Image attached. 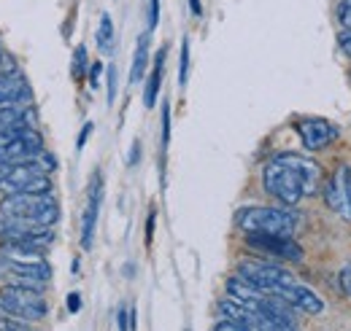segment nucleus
<instances>
[{
	"label": "nucleus",
	"instance_id": "obj_1",
	"mask_svg": "<svg viewBox=\"0 0 351 331\" xmlns=\"http://www.w3.org/2000/svg\"><path fill=\"white\" fill-rule=\"evenodd\" d=\"M263 186L276 202L295 207L306 197L319 194L322 167L303 154H278L265 165Z\"/></svg>",
	"mask_w": 351,
	"mask_h": 331
},
{
	"label": "nucleus",
	"instance_id": "obj_2",
	"mask_svg": "<svg viewBox=\"0 0 351 331\" xmlns=\"http://www.w3.org/2000/svg\"><path fill=\"white\" fill-rule=\"evenodd\" d=\"M235 224L241 232L246 235H281V237H292L298 232L300 215L289 205L281 207H241L235 215Z\"/></svg>",
	"mask_w": 351,
	"mask_h": 331
},
{
	"label": "nucleus",
	"instance_id": "obj_3",
	"mask_svg": "<svg viewBox=\"0 0 351 331\" xmlns=\"http://www.w3.org/2000/svg\"><path fill=\"white\" fill-rule=\"evenodd\" d=\"M0 213L14 218H27L41 226H54L60 218V202L51 194L19 191V194H5V200L0 202Z\"/></svg>",
	"mask_w": 351,
	"mask_h": 331
},
{
	"label": "nucleus",
	"instance_id": "obj_4",
	"mask_svg": "<svg viewBox=\"0 0 351 331\" xmlns=\"http://www.w3.org/2000/svg\"><path fill=\"white\" fill-rule=\"evenodd\" d=\"M0 304L5 307L8 315L22 318V321H41L46 315V302L41 289L25 286V283H11L0 291Z\"/></svg>",
	"mask_w": 351,
	"mask_h": 331
},
{
	"label": "nucleus",
	"instance_id": "obj_5",
	"mask_svg": "<svg viewBox=\"0 0 351 331\" xmlns=\"http://www.w3.org/2000/svg\"><path fill=\"white\" fill-rule=\"evenodd\" d=\"M51 178L44 172L36 162H19L11 165L8 172L0 181V191L3 194H19V191H30V194H51Z\"/></svg>",
	"mask_w": 351,
	"mask_h": 331
},
{
	"label": "nucleus",
	"instance_id": "obj_6",
	"mask_svg": "<svg viewBox=\"0 0 351 331\" xmlns=\"http://www.w3.org/2000/svg\"><path fill=\"white\" fill-rule=\"evenodd\" d=\"M238 275L243 280H249L252 286L267 293H281L289 283H295V275H289L284 267H276L273 261H263V259H249L238 264Z\"/></svg>",
	"mask_w": 351,
	"mask_h": 331
},
{
	"label": "nucleus",
	"instance_id": "obj_7",
	"mask_svg": "<svg viewBox=\"0 0 351 331\" xmlns=\"http://www.w3.org/2000/svg\"><path fill=\"white\" fill-rule=\"evenodd\" d=\"M295 129L308 151H322L330 143H335L341 135L338 124H332L330 119H322V116H303L295 122Z\"/></svg>",
	"mask_w": 351,
	"mask_h": 331
},
{
	"label": "nucleus",
	"instance_id": "obj_8",
	"mask_svg": "<svg viewBox=\"0 0 351 331\" xmlns=\"http://www.w3.org/2000/svg\"><path fill=\"white\" fill-rule=\"evenodd\" d=\"M246 246L254 248L263 256L284 259V261H303V248L292 237L281 235H246Z\"/></svg>",
	"mask_w": 351,
	"mask_h": 331
},
{
	"label": "nucleus",
	"instance_id": "obj_9",
	"mask_svg": "<svg viewBox=\"0 0 351 331\" xmlns=\"http://www.w3.org/2000/svg\"><path fill=\"white\" fill-rule=\"evenodd\" d=\"M100 202H103V178L100 172L92 175L89 181V200L84 207V218H82V248L89 250L95 243V226H97V213H100Z\"/></svg>",
	"mask_w": 351,
	"mask_h": 331
},
{
	"label": "nucleus",
	"instance_id": "obj_10",
	"mask_svg": "<svg viewBox=\"0 0 351 331\" xmlns=\"http://www.w3.org/2000/svg\"><path fill=\"white\" fill-rule=\"evenodd\" d=\"M276 296H281V299H287L292 307H298L300 313H308V315H319L322 310H324V302L313 293V291L303 286V283H289L287 289H281V293H276Z\"/></svg>",
	"mask_w": 351,
	"mask_h": 331
},
{
	"label": "nucleus",
	"instance_id": "obj_11",
	"mask_svg": "<svg viewBox=\"0 0 351 331\" xmlns=\"http://www.w3.org/2000/svg\"><path fill=\"white\" fill-rule=\"evenodd\" d=\"M324 202L330 205L332 213L343 215L351 221V205H349V197H346V186H343V175H341V165L335 167V172L327 178L324 183Z\"/></svg>",
	"mask_w": 351,
	"mask_h": 331
},
{
	"label": "nucleus",
	"instance_id": "obj_12",
	"mask_svg": "<svg viewBox=\"0 0 351 331\" xmlns=\"http://www.w3.org/2000/svg\"><path fill=\"white\" fill-rule=\"evenodd\" d=\"M0 103H25V105L33 103L30 86L19 73H3L0 76Z\"/></svg>",
	"mask_w": 351,
	"mask_h": 331
},
{
	"label": "nucleus",
	"instance_id": "obj_13",
	"mask_svg": "<svg viewBox=\"0 0 351 331\" xmlns=\"http://www.w3.org/2000/svg\"><path fill=\"white\" fill-rule=\"evenodd\" d=\"M165 54H168V49L162 46L160 54L154 57V70H152V76H149V81H146V92H143V103H146V108H154V103H157L160 86H162V70H165Z\"/></svg>",
	"mask_w": 351,
	"mask_h": 331
},
{
	"label": "nucleus",
	"instance_id": "obj_14",
	"mask_svg": "<svg viewBox=\"0 0 351 331\" xmlns=\"http://www.w3.org/2000/svg\"><path fill=\"white\" fill-rule=\"evenodd\" d=\"M149 36L152 33H143L138 36L135 43V57H132V70H130V83H138L146 73V65H149Z\"/></svg>",
	"mask_w": 351,
	"mask_h": 331
},
{
	"label": "nucleus",
	"instance_id": "obj_15",
	"mask_svg": "<svg viewBox=\"0 0 351 331\" xmlns=\"http://www.w3.org/2000/svg\"><path fill=\"white\" fill-rule=\"evenodd\" d=\"M97 46L103 54H111L114 51V22L108 14L100 16V27H97Z\"/></svg>",
	"mask_w": 351,
	"mask_h": 331
},
{
	"label": "nucleus",
	"instance_id": "obj_16",
	"mask_svg": "<svg viewBox=\"0 0 351 331\" xmlns=\"http://www.w3.org/2000/svg\"><path fill=\"white\" fill-rule=\"evenodd\" d=\"M84 70H87V46H76V54H73V79L82 81L84 79Z\"/></svg>",
	"mask_w": 351,
	"mask_h": 331
},
{
	"label": "nucleus",
	"instance_id": "obj_17",
	"mask_svg": "<svg viewBox=\"0 0 351 331\" xmlns=\"http://www.w3.org/2000/svg\"><path fill=\"white\" fill-rule=\"evenodd\" d=\"M189 79V41H181V59H178V83L184 86Z\"/></svg>",
	"mask_w": 351,
	"mask_h": 331
},
{
	"label": "nucleus",
	"instance_id": "obj_18",
	"mask_svg": "<svg viewBox=\"0 0 351 331\" xmlns=\"http://www.w3.org/2000/svg\"><path fill=\"white\" fill-rule=\"evenodd\" d=\"M335 16H338V25H341L343 30H351V0H341V3H338Z\"/></svg>",
	"mask_w": 351,
	"mask_h": 331
},
{
	"label": "nucleus",
	"instance_id": "obj_19",
	"mask_svg": "<svg viewBox=\"0 0 351 331\" xmlns=\"http://www.w3.org/2000/svg\"><path fill=\"white\" fill-rule=\"evenodd\" d=\"M168 143H171V105L165 103L162 105V151L168 148Z\"/></svg>",
	"mask_w": 351,
	"mask_h": 331
},
{
	"label": "nucleus",
	"instance_id": "obj_20",
	"mask_svg": "<svg viewBox=\"0 0 351 331\" xmlns=\"http://www.w3.org/2000/svg\"><path fill=\"white\" fill-rule=\"evenodd\" d=\"M117 81H119V73L114 65H108V105L117 100Z\"/></svg>",
	"mask_w": 351,
	"mask_h": 331
},
{
	"label": "nucleus",
	"instance_id": "obj_21",
	"mask_svg": "<svg viewBox=\"0 0 351 331\" xmlns=\"http://www.w3.org/2000/svg\"><path fill=\"white\" fill-rule=\"evenodd\" d=\"M160 25V0H149V33Z\"/></svg>",
	"mask_w": 351,
	"mask_h": 331
},
{
	"label": "nucleus",
	"instance_id": "obj_22",
	"mask_svg": "<svg viewBox=\"0 0 351 331\" xmlns=\"http://www.w3.org/2000/svg\"><path fill=\"white\" fill-rule=\"evenodd\" d=\"M338 46H341V51L351 59V30H343V27H341V33H338Z\"/></svg>",
	"mask_w": 351,
	"mask_h": 331
},
{
	"label": "nucleus",
	"instance_id": "obj_23",
	"mask_svg": "<svg viewBox=\"0 0 351 331\" xmlns=\"http://www.w3.org/2000/svg\"><path fill=\"white\" fill-rule=\"evenodd\" d=\"M8 315H3L0 318V329L3 331H25L27 329V323H16V321H5Z\"/></svg>",
	"mask_w": 351,
	"mask_h": 331
},
{
	"label": "nucleus",
	"instance_id": "obj_24",
	"mask_svg": "<svg viewBox=\"0 0 351 331\" xmlns=\"http://www.w3.org/2000/svg\"><path fill=\"white\" fill-rule=\"evenodd\" d=\"M341 175H343V186H346V197L351 205V165H341Z\"/></svg>",
	"mask_w": 351,
	"mask_h": 331
},
{
	"label": "nucleus",
	"instance_id": "obj_25",
	"mask_svg": "<svg viewBox=\"0 0 351 331\" xmlns=\"http://www.w3.org/2000/svg\"><path fill=\"white\" fill-rule=\"evenodd\" d=\"M154 221H157V213L152 210V213H149V221H146V246H152V237H154Z\"/></svg>",
	"mask_w": 351,
	"mask_h": 331
},
{
	"label": "nucleus",
	"instance_id": "obj_26",
	"mask_svg": "<svg viewBox=\"0 0 351 331\" xmlns=\"http://www.w3.org/2000/svg\"><path fill=\"white\" fill-rule=\"evenodd\" d=\"M68 310H71V313H79V310H82V293H76V291L68 293Z\"/></svg>",
	"mask_w": 351,
	"mask_h": 331
},
{
	"label": "nucleus",
	"instance_id": "obj_27",
	"mask_svg": "<svg viewBox=\"0 0 351 331\" xmlns=\"http://www.w3.org/2000/svg\"><path fill=\"white\" fill-rule=\"evenodd\" d=\"M100 70H103V65H100V62H95V65L89 68V86H92V89L100 83Z\"/></svg>",
	"mask_w": 351,
	"mask_h": 331
},
{
	"label": "nucleus",
	"instance_id": "obj_28",
	"mask_svg": "<svg viewBox=\"0 0 351 331\" xmlns=\"http://www.w3.org/2000/svg\"><path fill=\"white\" fill-rule=\"evenodd\" d=\"M92 122H87V124H84V129H82V135H79V143H76V148H79V151H82V148H84V146H87V137H89V132H92Z\"/></svg>",
	"mask_w": 351,
	"mask_h": 331
},
{
	"label": "nucleus",
	"instance_id": "obj_29",
	"mask_svg": "<svg viewBox=\"0 0 351 331\" xmlns=\"http://www.w3.org/2000/svg\"><path fill=\"white\" fill-rule=\"evenodd\" d=\"M341 289L351 296V267H346V269L341 272Z\"/></svg>",
	"mask_w": 351,
	"mask_h": 331
},
{
	"label": "nucleus",
	"instance_id": "obj_30",
	"mask_svg": "<svg viewBox=\"0 0 351 331\" xmlns=\"http://www.w3.org/2000/svg\"><path fill=\"white\" fill-rule=\"evenodd\" d=\"M138 159H141V140H135V143H132V151H130V159H128V165L135 167V165H138Z\"/></svg>",
	"mask_w": 351,
	"mask_h": 331
},
{
	"label": "nucleus",
	"instance_id": "obj_31",
	"mask_svg": "<svg viewBox=\"0 0 351 331\" xmlns=\"http://www.w3.org/2000/svg\"><path fill=\"white\" fill-rule=\"evenodd\" d=\"M189 5H192V14H195V16H200V14H203V5H200V0H189Z\"/></svg>",
	"mask_w": 351,
	"mask_h": 331
},
{
	"label": "nucleus",
	"instance_id": "obj_32",
	"mask_svg": "<svg viewBox=\"0 0 351 331\" xmlns=\"http://www.w3.org/2000/svg\"><path fill=\"white\" fill-rule=\"evenodd\" d=\"M3 315H8V313H5V307H3V304H0V318H3Z\"/></svg>",
	"mask_w": 351,
	"mask_h": 331
}]
</instances>
